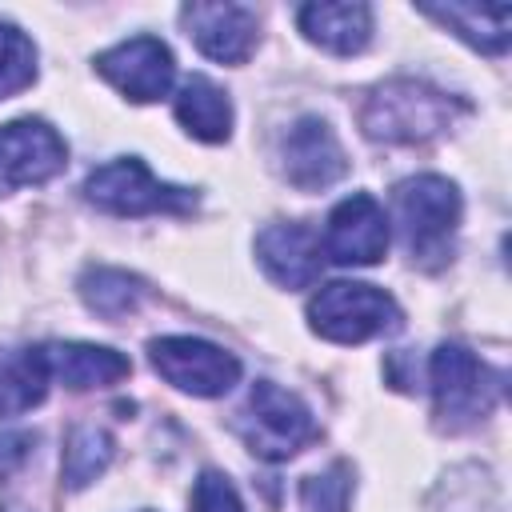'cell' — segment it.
I'll use <instances>...</instances> for the list:
<instances>
[{"label": "cell", "mask_w": 512, "mask_h": 512, "mask_svg": "<svg viewBox=\"0 0 512 512\" xmlns=\"http://www.w3.org/2000/svg\"><path fill=\"white\" fill-rule=\"evenodd\" d=\"M468 112V104L420 80H388L380 84L360 112V124L380 144H424L452 128V120Z\"/></svg>", "instance_id": "cell-1"}, {"label": "cell", "mask_w": 512, "mask_h": 512, "mask_svg": "<svg viewBox=\"0 0 512 512\" xmlns=\"http://www.w3.org/2000/svg\"><path fill=\"white\" fill-rule=\"evenodd\" d=\"M428 384H432L440 424L448 432H460V428H472L476 420H484L496 408L504 376L492 372L464 344H440L428 360Z\"/></svg>", "instance_id": "cell-2"}, {"label": "cell", "mask_w": 512, "mask_h": 512, "mask_svg": "<svg viewBox=\"0 0 512 512\" xmlns=\"http://www.w3.org/2000/svg\"><path fill=\"white\" fill-rule=\"evenodd\" d=\"M308 324L332 344H364L400 328V304L376 284L332 280L312 296Z\"/></svg>", "instance_id": "cell-3"}, {"label": "cell", "mask_w": 512, "mask_h": 512, "mask_svg": "<svg viewBox=\"0 0 512 512\" xmlns=\"http://www.w3.org/2000/svg\"><path fill=\"white\" fill-rule=\"evenodd\" d=\"M396 212L404 224V240L412 260L436 268L452 252V232L460 224V192L444 176H412L396 188Z\"/></svg>", "instance_id": "cell-4"}, {"label": "cell", "mask_w": 512, "mask_h": 512, "mask_svg": "<svg viewBox=\"0 0 512 512\" xmlns=\"http://www.w3.org/2000/svg\"><path fill=\"white\" fill-rule=\"evenodd\" d=\"M236 432L244 436V444L256 456L288 460L316 436V420H312V408L296 392H288L272 380H256L248 392V404L236 420Z\"/></svg>", "instance_id": "cell-5"}, {"label": "cell", "mask_w": 512, "mask_h": 512, "mask_svg": "<svg viewBox=\"0 0 512 512\" xmlns=\"http://www.w3.org/2000/svg\"><path fill=\"white\" fill-rule=\"evenodd\" d=\"M84 196L112 212V216H156V212H188L196 204V196L188 188H176V184H164L148 172L144 160L136 156H120V160H108L100 168L88 172L84 180Z\"/></svg>", "instance_id": "cell-6"}, {"label": "cell", "mask_w": 512, "mask_h": 512, "mask_svg": "<svg viewBox=\"0 0 512 512\" xmlns=\"http://www.w3.org/2000/svg\"><path fill=\"white\" fill-rule=\"evenodd\" d=\"M148 360L172 388L192 396H224L240 380V360L196 336H160L148 344Z\"/></svg>", "instance_id": "cell-7"}, {"label": "cell", "mask_w": 512, "mask_h": 512, "mask_svg": "<svg viewBox=\"0 0 512 512\" xmlns=\"http://www.w3.org/2000/svg\"><path fill=\"white\" fill-rule=\"evenodd\" d=\"M388 216L380 208L376 196L368 192H352L348 200H340L332 212H328V224H324V240H320V252L332 260V264H376L384 260L388 252Z\"/></svg>", "instance_id": "cell-8"}, {"label": "cell", "mask_w": 512, "mask_h": 512, "mask_svg": "<svg viewBox=\"0 0 512 512\" xmlns=\"http://www.w3.org/2000/svg\"><path fill=\"white\" fill-rule=\"evenodd\" d=\"M64 164H68V148L52 124L28 116L0 128V196L24 184H44L56 172H64Z\"/></svg>", "instance_id": "cell-9"}, {"label": "cell", "mask_w": 512, "mask_h": 512, "mask_svg": "<svg viewBox=\"0 0 512 512\" xmlns=\"http://www.w3.org/2000/svg\"><path fill=\"white\" fill-rule=\"evenodd\" d=\"M96 72L116 92H124L128 100L148 104V100L168 96L172 76H176V60H172V52H168L164 40H156V36H132V40H120L116 48L100 52L96 56Z\"/></svg>", "instance_id": "cell-10"}, {"label": "cell", "mask_w": 512, "mask_h": 512, "mask_svg": "<svg viewBox=\"0 0 512 512\" xmlns=\"http://www.w3.org/2000/svg\"><path fill=\"white\" fill-rule=\"evenodd\" d=\"M280 160H284L288 184H296L300 192H320L332 180H340L348 168L336 132L320 116H304L288 128V136L280 144Z\"/></svg>", "instance_id": "cell-11"}, {"label": "cell", "mask_w": 512, "mask_h": 512, "mask_svg": "<svg viewBox=\"0 0 512 512\" xmlns=\"http://www.w3.org/2000/svg\"><path fill=\"white\" fill-rule=\"evenodd\" d=\"M180 20L208 60L244 64L256 48V12L244 4H188Z\"/></svg>", "instance_id": "cell-12"}, {"label": "cell", "mask_w": 512, "mask_h": 512, "mask_svg": "<svg viewBox=\"0 0 512 512\" xmlns=\"http://www.w3.org/2000/svg\"><path fill=\"white\" fill-rule=\"evenodd\" d=\"M256 260L280 288H308L320 276V240L304 224H268L256 236Z\"/></svg>", "instance_id": "cell-13"}, {"label": "cell", "mask_w": 512, "mask_h": 512, "mask_svg": "<svg viewBox=\"0 0 512 512\" xmlns=\"http://www.w3.org/2000/svg\"><path fill=\"white\" fill-rule=\"evenodd\" d=\"M44 360H48V372L72 388V392H88V388H112L120 384L128 372H132V360L116 348H104V344H80V340H68V344H48L44 348Z\"/></svg>", "instance_id": "cell-14"}, {"label": "cell", "mask_w": 512, "mask_h": 512, "mask_svg": "<svg viewBox=\"0 0 512 512\" xmlns=\"http://www.w3.org/2000/svg\"><path fill=\"white\" fill-rule=\"evenodd\" d=\"M300 32L336 56H356L372 40V8L368 4H304L296 12Z\"/></svg>", "instance_id": "cell-15"}, {"label": "cell", "mask_w": 512, "mask_h": 512, "mask_svg": "<svg viewBox=\"0 0 512 512\" xmlns=\"http://www.w3.org/2000/svg\"><path fill=\"white\" fill-rule=\"evenodd\" d=\"M172 108H176V120L188 128V136H196L204 144H220L232 132V100L208 76H188L180 84Z\"/></svg>", "instance_id": "cell-16"}, {"label": "cell", "mask_w": 512, "mask_h": 512, "mask_svg": "<svg viewBox=\"0 0 512 512\" xmlns=\"http://www.w3.org/2000/svg\"><path fill=\"white\" fill-rule=\"evenodd\" d=\"M44 348H0V416H20L36 408L48 392Z\"/></svg>", "instance_id": "cell-17"}, {"label": "cell", "mask_w": 512, "mask_h": 512, "mask_svg": "<svg viewBox=\"0 0 512 512\" xmlns=\"http://www.w3.org/2000/svg\"><path fill=\"white\" fill-rule=\"evenodd\" d=\"M428 16L448 24L456 36H464L480 52H504L508 48V24L512 8L508 4H428Z\"/></svg>", "instance_id": "cell-18"}, {"label": "cell", "mask_w": 512, "mask_h": 512, "mask_svg": "<svg viewBox=\"0 0 512 512\" xmlns=\"http://www.w3.org/2000/svg\"><path fill=\"white\" fill-rule=\"evenodd\" d=\"M80 296H84V304H88L96 316H104V320H124V316H132V312L140 308V300L148 296V288H144L140 276H132V272H124V268H104V264H96V268H88V272L80 276Z\"/></svg>", "instance_id": "cell-19"}, {"label": "cell", "mask_w": 512, "mask_h": 512, "mask_svg": "<svg viewBox=\"0 0 512 512\" xmlns=\"http://www.w3.org/2000/svg\"><path fill=\"white\" fill-rule=\"evenodd\" d=\"M116 444L100 424H72L64 436V484L72 492L88 488L96 476H104Z\"/></svg>", "instance_id": "cell-20"}, {"label": "cell", "mask_w": 512, "mask_h": 512, "mask_svg": "<svg viewBox=\"0 0 512 512\" xmlns=\"http://www.w3.org/2000/svg\"><path fill=\"white\" fill-rule=\"evenodd\" d=\"M36 80V44L8 20H0V100L24 92Z\"/></svg>", "instance_id": "cell-21"}, {"label": "cell", "mask_w": 512, "mask_h": 512, "mask_svg": "<svg viewBox=\"0 0 512 512\" xmlns=\"http://www.w3.org/2000/svg\"><path fill=\"white\" fill-rule=\"evenodd\" d=\"M348 500H352V468L344 460L328 464L324 472H316L300 484L304 512H348Z\"/></svg>", "instance_id": "cell-22"}, {"label": "cell", "mask_w": 512, "mask_h": 512, "mask_svg": "<svg viewBox=\"0 0 512 512\" xmlns=\"http://www.w3.org/2000/svg\"><path fill=\"white\" fill-rule=\"evenodd\" d=\"M192 512H244V500L224 472L208 468V472H200V480L192 488Z\"/></svg>", "instance_id": "cell-23"}, {"label": "cell", "mask_w": 512, "mask_h": 512, "mask_svg": "<svg viewBox=\"0 0 512 512\" xmlns=\"http://www.w3.org/2000/svg\"><path fill=\"white\" fill-rule=\"evenodd\" d=\"M28 448H32L28 432H0V476H8L16 464H24Z\"/></svg>", "instance_id": "cell-24"}, {"label": "cell", "mask_w": 512, "mask_h": 512, "mask_svg": "<svg viewBox=\"0 0 512 512\" xmlns=\"http://www.w3.org/2000/svg\"><path fill=\"white\" fill-rule=\"evenodd\" d=\"M0 512H24V508H8V504H4V508H0Z\"/></svg>", "instance_id": "cell-25"}]
</instances>
